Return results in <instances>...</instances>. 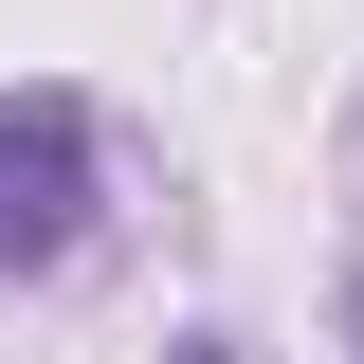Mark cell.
<instances>
[{"instance_id": "cell-1", "label": "cell", "mask_w": 364, "mask_h": 364, "mask_svg": "<svg viewBox=\"0 0 364 364\" xmlns=\"http://www.w3.org/2000/svg\"><path fill=\"white\" fill-rule=\"evenodd\" d=\"M109 219V128L91 91H0V273H55Z\"/></svg>"}, {"instance_id": "cell-2", "label": "cell", "mask_w": 364, "mask_h": 364, "mask_svg": "<svg viewBox=\"0 0 364 364\" xmlns=\"http://www.w3.org/2000/svg\"><path fill=\"white\" fill-rule=\"evenodd\" d=\"M182 364H237V328H182Z\"/></svg>"}, {"instance_id": "cell-3", "label": "cell", "mask_w": 364, "mask_h": 364, "mask_svg": "<svg viewBox=\"0 0 364 364\" xmlns=\"http://www.w3.org/2000/svg\"><path fill=\"white\" fill-rule=\"evenodd\" d=\"M346 364H364V255H346Z\"/></svg>"}]
</instances>
